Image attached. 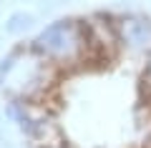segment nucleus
<instances>
[{"label":"nucleus","mask_w":151,"mask_h":148,"mask_svg":"<svg viewBox=\"0 0 151 148\" xmlns=\"http://www.w3.org/2000/svg\"><path fill=\"white\" fill-rule=\"evenodd\" d=\"M0 93L30 148H151V20L88 15L68 60L23 43L0 65Z\"/></svg>","instance_id":"f257e3e1"}]
</instances>
